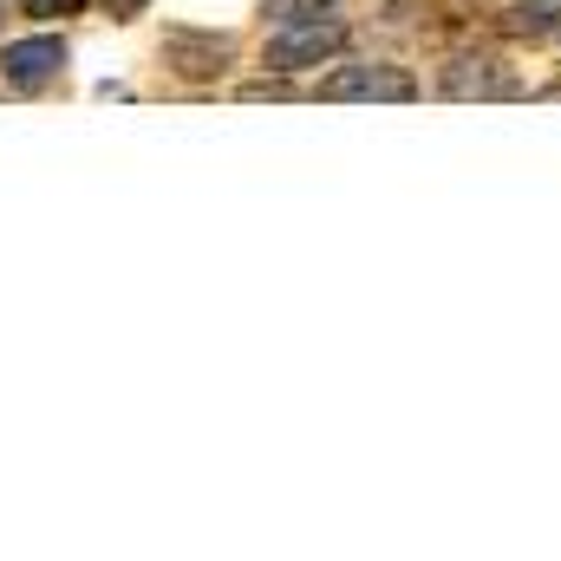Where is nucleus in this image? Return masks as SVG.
Wrapping results in <instances>:
<instances>
[{"mask_svg": "<svg viewBox=\"0 0 561 561\" xmlns=\"http://www.w3.org/2000/svg\"><path fill=\"white\" fill-rule=\"evenodd\" d=\"M163 66L190 85H216L236 66V39L229 33H196V26H170L163 33Z\"/></svg>", "mask_w": 561, "mask_h": 561, "instance_id": "obj_2", "label": "nucleus"}, {"mask_svg": "<svg viewBox=\"0 0 561 561\" xmlns=\"http://www.w3.org/2000/svg\"><path fill=\"white\" fill-rule=\"evenodd\" d=\"M320 99H379V105H405L419 99V79L392 59H366V66H340L333 79H320Z\"/></svg>", "mask_w": 561, "mask_h": 561, "instance_id": "obj_3", "label": "nucleus"}, {"mask_svg": "<svg viewBox=\"0 0 561 561\" xmlns=\"http://www.w3.org/2000/svg\"><path fill=\"white\" fill-rule=\"evenodd\" d=\"M105 7H112V20H138L150 0H105Z\"/></svg>", "mask_w": 561, "mask_h": 561, "instance_id": "obj_9", "label": "nucleus"}, {"mask_svg": "<svg viewBox=\"0 0 561 561\" xmlns=\"http://www.w3.org/2000/svg\"><path fill=\"white\" fill-rule=\"evenodd\" d=\"M333 53H346V20L340 13H313V20H287L268 33V72H307V66H327Z\"/></svg>", "mask_w": 561, "mask_h": 561, "instance_id": "obj_1", "label": "nucleus"}, {"mask_svg": "<svg viewBox=\"0 0 561 561\" xmlns=\"http://www.w3.org/2000/svg\"><path fill=\"white\" fill-rule=\"evenodd\" d=\"M59 66H66V39H53V33H39V39H13V46L0 53V79H7L13 92H39V85H53Z\"/></svg>", "mask_w": 561, "mask_h": 561, "instance_id": "obj_5", "label": "nucleus"}, {"mask_svg": "<svg viewBox=\"0 0 561 561\" xmlns=\"http://www.w3.org/2000/svg\"><path fill=\"white\" fill-rule=\"evenodd\" d=\"M346 0H268V26H287V20H313V13H340Z\"/></svg>", "mask_w": 561, "mask_h": 561, "instance_id": "obj_7", "label": "nucleus"}, {"mask_svg": "<svg viewBox=\"0 0 561 561\" xmlns=\"http://www.w3.org/2000/svg\"><path fill=\"white\" fill-rule=\"evenodd\" d=\"M26 20H66V13H85V0H20Z\"/></svg>", "mask_w": 561, "mask_h": 561, "instance_id": "obj_8", "label": "nucleus"}, {"mask_svg": "<svg viewBox=\"0 0 561 561\" xmlns=\"http://www.w3.org/2000/svg\"><path fill=\"white\" fill-rule=\"evenodd\" d=\"M496 26L510 39H549V33H561V0H510Z\"/></svg>", "mask_w": 561, "mask_h": 561, "instance_id": "obj_6", "label": "nucleus"}, {"mask_svg": "<svg viewBox=\"0 0 561 561\" xmlns=\"http://www.w3.org/2000/svg\"><path fill=\"white\" fill-rule=\"evenodd\" d=\"M444 99H523V79L503 53H457L444 66Z\"/></svg>", "mask_w": 561, "mask_h": 561, "instance_id": "obj_4", "label": "nucleus"}]
</instances>
